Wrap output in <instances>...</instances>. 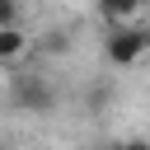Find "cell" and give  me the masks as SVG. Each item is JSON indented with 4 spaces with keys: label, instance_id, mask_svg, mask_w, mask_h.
Returning a JSON list of instances; mask_svg holds the SVG:
<instances>
[{
    "label": "cell",
    "instance_id": "4",
    "mask_svg": "<svg viewBox=\"0 0 150 150\" xmlns=\"http://www.w3.org/2000/svg\"><path fill=\"white\" fill-rule=\"evenodd\" d=\"M136 9H141V0H98V14H103L112 28H122V23H127Z\"/></svg>",
    "mask_w": 150,
    "mask_h": 150
},
{
    "label": "cell",
    "instance_id": "7",
    "mask_svg": "<svg viewBox=\"0 0 150 150\" xmlns=\"http://www.w3.org/2000/svg\"><path fill=\"white\" fill-rule=\"evenodd\" d=\"M0 150H5V145H0Z\"/></svg>",
    "mask_w": 150,
    "mask_h": 150
},
{
    "label": "cell",
    "instance_id": "6",
    "mask_svg": "<svg viewBox=\"0 0 150 150\" xmlns=\"http://www.w3.org/2000/svg\"><path fill=\"white\" fill-rule=\"evenodd\" d=\"M112 150H150V141H141V136H131V141H117Z\"/></svg>",
    "mask_w": 150,
    "mask_h": 150
},
{
    "label": "cell",
    "instance_id": "3",
    "mask_svg": "<svg viewBox=\"0 0 150 150\" xmlns=\"http://www.w3.org/2000/svg\"><path fill=\"white\" fill-rule=\"evenodd\" d=\"M23 52H28V38H23V28H0V66L19 61Z\"/></svg>",
    "mask_w": 150,
    "mask_h": 150
},
{
    "label": "cell",
    "instance_id": "1",
    "mask_svg": "<svg viewBox=\"0 0 150 150\" xmlns=\"http://www.w3.org/2000/svg\"><path fill=\"white\" fill-rule=\"evenodd\" d=\"M150 52V28H112L108 33V42H103V56L112 61V66H136L141 56Z\"/></svg>",
    "mask_w": 150,
    "mask_h": 150
},
{
    "label": "cell",
    "instance_id": "2",
    "mask_svg": "<svg viewBox=\"0 0 150 150\" xmlns=\"http://www.w3.org/2000/svg\"><path fill=\"white\" fill-rule=\"evenodd\" d=\"M19 103L33 108V112H52V108H56V89H52L42 75H28V80L19 84Z\"/></svg>",
    "mask_w": 150,
    "mask_h": 150
},
{
    "label": "cell",
    "instance_id": "5",
    "mask_svg": "<svg viewBox=\"0 0 150 150\" xmlns=\"http://www.w3.org/2000/svg\"><path fill=\"white\" fill-rule=\"evenodd\" d=\"M0 28H19V0H0Z\"/></svg>",
    "mask_w": 150,
    "mask_h": 150
}]
</instances>
